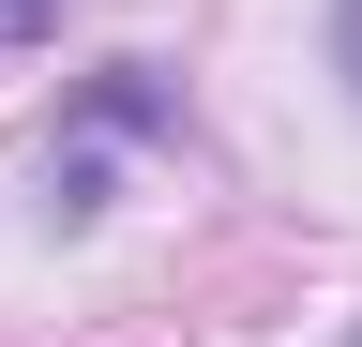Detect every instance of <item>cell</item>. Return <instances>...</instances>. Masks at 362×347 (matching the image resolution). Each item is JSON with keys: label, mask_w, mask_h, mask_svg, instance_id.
I'll return each mask as SVG.
<instances>
[{"label": "cell", "mask_w": 362, "mask_h": 347, "mask_svg": "<svg viewBox=\"0 0 362 347\" xmlns=\"http://www.w3.org/2000/svg\"><path fill=\"white\" fill-rule=\"evenodd\" d=\"M332 61H347V91H362V0H332Z\"/></svg>", "instance_id": "cell-1"}]
</instances>
